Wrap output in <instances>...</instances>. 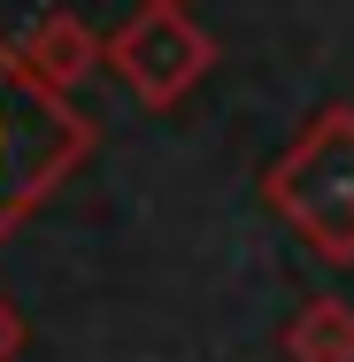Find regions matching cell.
<instances>
[{"label": "cell", "mask_w": 354, "mask_h": 362, "mask_svg": "<svg viewBox=\"0 0 354 362\" xmlns=\"http://www.w3.org/2000/svg\"><path fill=\"white\" fill-rule=\"evenodd\" d=\"M262 201L331 270H354V100L316 108L293 132V146L262 170Z\"/></svg>", "instance_id": "2"}, {"label": "cell", "mask_w": 354, "mask_h": 362, "mask_svg": "<svg viewBox=\"0 0 354 362\" xmlns=\"http://www.w3.org/2000/svg\"><path fill=\"white\" fill-rule=\"evenodd\" d=\"M162 8H193V0H162Z\"/></svg>", "instance_id": "7"}, {"label": "cell", "mask_w": 354, "mask_h": 362, "mask_svg": "<svg viewBox=\"0 0 354 362\" xmlns=\"http://www.w3.org/2000/svg\"><path fill=\"white\" fill-rule=\"evenodd\" d=\"M93 116L31 70L16 39H0V247L93 162Z\"/></svg>", "instance_id": "1"}, {"label": "cell", "mask_w": 354, "mask_h": 362, "mask_svg": "<svg viewBox=\"0 0 354 362\" xmlns=\"http://www.w3.org/2000/svg\"><path fill=\"white\" fill-rule=\"evenodd\" d=\"M285 362H354V300L339 293H308L278 332Z\"/></svg>", "instance_id": "5"}, {"label": "cell", "mask_w": 354, "mask_h": 362, "mask_svg": "<svg viewBox=\"0 0 354 362\" xmlns=\"http://www.w3.org/2000/svg\"><path fill=\"white\" fill-rule=\"evenodd\" d=\"M208 70H216V39L193 23V8L146 0L131 23L108 31V77H116L139 108H177Z\"/></svg>", "instance_id": "3"}, {"label": "cell", "mask_w": 354, "mask_h": 362, "mask_svg": "<svg viewBox=\"0 0 354 362\" xmlns=\"http://www.w3.org/2000/svg\"><path fill=\"white\" fill-rule=\"evenodd\" d=\"M23 355V316H16V300L0 293V362H16Z\"/></svg>", "instance_id": "6"}, {"label": "cell", "mask_w": 354, "mask_h": 362, "mask_svg": "<svg viewBox=\"0 0 354 362\" xmlns=\"http://www.w3.org/2000/svg\"><path fill=\"white\" fill-rule=\"evenodd\" d=\"M16 47H23V62L47 77L54 93H77L93 70H108V39L85 16H70V8H47L31 31H16Z\"/></svg>", "instance_id": "4"}]
</instances>
